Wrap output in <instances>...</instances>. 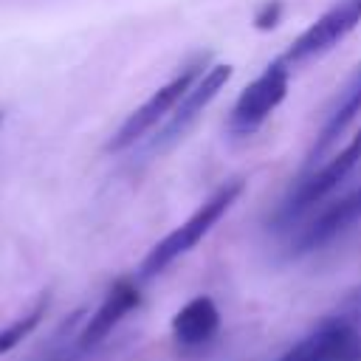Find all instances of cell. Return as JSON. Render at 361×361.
Masks as SVG:
<instances>
[{
  "label": "cell",
  "mask_w": 361,
  "mask_h": 361,
  "mask_svg": "<svg viewBox=\"0 0 361 361\" xmlns=\"http://www.w3.org/2000/svg\"><path fill=\"white\" fill-rule=\"evenodd\" d=\"M243 189H245V183H243L240 178L223 183L186 223H180L175 231H169L164 240H158V243L149 248V254H147L144 262H141L138 276H141V279H149V276L161 274L166 265H172L178 257H183L186 251H192V248L220 223V217L237 203V197L243 195Z\"/></svg>",
  "instance_id": "6da1fadb"
},
{
  "label": "cell",
  "mask_w": 361,
  "mask_h": 361,
  "mask_svg": "<svg viewBox=\"0 0 361 361\" xmlns=\"http://www.w3.org/2000/svg\"><path fill=\"white\" fill-rule=\"evenodd\" d=\"M288 79H290V65L285 59L271 62L234 102L231 116L226 121L228 135L234 138H245L254 135L265 118L282 104V99L288 96Z\"/></svg>",
  "instance_id": "7a4b0ae2"
},
{
  "label": "cell",
  "mask_w": 361,
  "mask_h": 361,
  "mask_svg": "<svg viewBox=\"0 0 361 361\" xmlns=\"http://www.w3.org/2000/svg\"><path fill=\"white\" fill-rule=\"evenodd\" d=\"M200 73H203V59L186 65L178 76H172L164 87H158L141 107H135V110L127 116V121H124V124L116 130V135L107 141V149H110V152H121V149L133 147L135 141H141L149 130H155V127L175 110V104L186 96V90L197 82Z\"/></svg>",
  "instance_id": "3957f363"
},
{
  "label": "cell",
  "mask_w": 361,
  "mask_h": 361,
  "mask_svg": "<svg viewBox=\"0 0 361 361\" xmlns=\"http://www.w3.org/2000/svg\"><path fill=\"white\" fill-rule=\"evenodd\" d=\"M361 161V127H358V133L347 141V147L341 149V152H336L327 164H322L313 175H307L293 192H290V197L282 203V209H279V223L282 226H290L299 214H305L307 209H313L319 200H324L353 169H355V164Z\"/></svg>",
  "instance_id": "277c9868"
},
{
  "label": "cell",
  "mask_w": 361,
  "mask_h": 361,
  "mask_svg": "<svg viewBox=\"0 0 361 361\" xmlns=\"http://www.w3.org/2000/svg\"><path fill=\"white\" fill-rule=\"evenodd\" d=\"M361 23V0H341L333 8H327L316 23H310L285 51V62L302 65L307 59H316L327 51H333L350 31H355Z\"/></svg>",
  "instance_id": "5b68a950"
},
{
  "label": "cell",
  "mask_w": 361,
  "mask_h": 361,
  "mask_svg": "<svg viewBox=\"0 0 361 361\" xmlns=\"http://www.w3.org/2000/svg\"><path fill=\"white\" fill-rule=\"evenodd\" d=\"M276 361H361V327L324 316Z\"/></svg>",
  "instance_id": "8992f818"
},
{
  "label": "cell",
  "mask_w": 361,
  "mask_h": 361,
  "mask_svg": "<svg viewBox=\"0 0 361 361\" xmlns=\"http://www.w3.org/2000/svg\"><path fill=\"white\" fill-rule=\"evenodd\" d=\"M228 76H231V65H212L209 71H203L197 76V82L186 90V96L175 104V110L166 116V124L152 138V149H166L178 138H183V133L195 124V118L203 113V107L223 90V85L228 82Z\"/></svg>",
  "instance_id": "52a82bcc"
},
{
  "label": "cell",
  "mask_w": 361,
  "mask_h": 361,
  "mask_svg": "<svg viewBox=\"0 0 361 361\" xmlns=\"http://www.w3.org/2000/svg\"><path fill=\"white\" fill-rule=\"evenodd\" d=\"M355 223H361V186L353 189L350 195H344L341 200L330 203L307 226H302V231L290 240V251L307 254L313 248H322L330 240H336L338 234H344L347 228H353Z\"/></svg>",
  "instance_id": "ba28073f"
},
{
  "label": "cell",
  "mask_w": 361,
  "mask_h": 361,
  "mask_svg": "<svg viewBox=\"0 0 361 361\" xmlns=\"http://www.w3.org/2000/svg\"><path fill=\"white\" fill-rule=\"evenodd\" d=\"M141 302V293H138V285L133 279H116L110 285V290L104 293L102 305L96 307V313L87 319V324L82 327L79 333V350H90L96 347L99 341H104L110 336V330L130 313L135 310Z\"/></svg>",
  "instance_id": "9c48e42d"
},
{
  "label": "cell",
  "mask_w": 361,
  "mask_h": 361,
  "mask_svg": "<svg viewBox=\"0 0 361 361\" xmlns=\"http://www.w3.org/2000/svg\"><path fill=\"white\" fill-rule=\"evenodd\" d=\"M220 330V310L212 296H195L189 299L172 319V338L180 350H203L214 341Z\"/></svg>",
  "instance_id": "30bf717a"
},
{
  "label": "cell",
  "mask_w": 361,
  "mask_h": 361,
  "mask_svg": "<svg viewBox=\"0 0 361 361\" xmlns=\"http://www.w3.org/2000/svg\"><path fill=\"white\" fill-rule=\"evenodd\" d=\"M358 113H361V82H353L350 79L347 87H344V93L338 96L336 107L327 113V121L322 124V130L316 135V144L310 147V164H316V158H322L333 147V141L350 127V121Z\"/></svg>",
  "instance_id": "8fae6325"
},
{
  "label": "cell",
  "mask_w": 361,
  "mask_h": 361,
  "mask_svg": "<svg viewBox=\"0 0 361 361\" xmlns=\"http://www.w3.org/2000/svg\"><path fill=\"white\" fill-rule=\"evenodd\" d=\"M45 305H48V299H39L34 310H28L25 316H20L17 322H11V324H6V327L0 330V355L8 353L11 347H17V344L39 324V319L45 316Z\"/></svg>",
  "instance_id": "7c38bea8"
},
{
  "label": "cell",
  "mask_w": 361,
  "mask_h": 361,
  "mask_svg": "<svg viewBox=\"0 0 361 361\" xmlns=\"http://www.w3.org/2000/svg\"><path fill=\"white\" fill-rule=\"evenodd\" d=\"M330 319H338V322H347V324L361 327V285L353 288V290L336 305V310L330 313Z\"/></svg>",
  "instance_id": "4fadbf2b"
},
{
  "label": "cell",
  "mask_w": 361,
  "mask_h": 361,
  "mask_svg": "<svg viewBox=\"0 0 361 361\" xmlns=\"http://www.w3.org/2000/svg\"><path fill=\"white\" fill-rule=\"evenodd\" d=\"M279 17H282V0H265L259 6L257 17H254V25L259 31H268V28H274L279 23Z\"/></svg>",
  "instance_id": "5bb4252c"
},
{
  "label": "cell",
  "mask_w": 361,
  "mask_h": 361,
  "mask_svg": "<svg viewBox=\"0 0 361 361\" xmlns=\"http://www.w3.org/2000/svg\"><path fill=\"white\" fill-rule=\"evenodd\" d=\"M353 82H361V65H358V71H355V76H353Z\"/></svg>",
  "instance_id": "9a60e30c"
},
{
  "label": "cell",
  "mask_w": 361,
  "mask_h": 361,
  "mask_svg": "<svg viewBox=\"0 0 361 361\" xmlns=\"http://www.w3.org/2000/svg\"><path fill=\"white\" fill-rule=\"evenodd\" d=\"M0 124H3V113H0Z\"/></svg>",
  "instance_id": "2e32d148"
}]
</instances>
